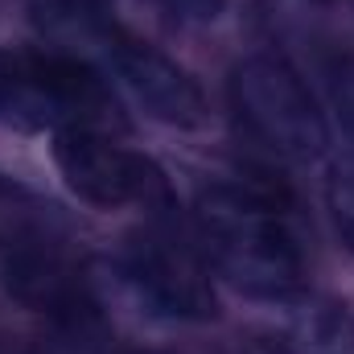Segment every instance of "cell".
Listing matches in <instances>:
<instances>
[{
  "mask_svg": "<svg viewBox=\"0 0 354 354\" xmlns=\"http://www.w3.org/2000/svg\"><path fill=\"white\" fill-rule=\"evenodd\" d=\"M29 8L46 46L91 62L99 75H107V83L115 79L149 120L185 132L206 124V95L194 75L165 50L124 29L99 0H29Z\"/></svg>",
  "mask_w": 354,
  "mask_h": 354,
  "instance_id": "6da1fadb",
  "label": "cell"
},
{
  "mask_svg": "<svg viewBox=\"0 0 354 354\" xmlns=\"http://www.w3.org/2000/svg\"><path fill=\"white\" fill-rule=\"evenodd\" d=\"M194 223L214 272L248 297L288 301L305 288V248L288 214L248 185H206Z\"/></svg>",
  "mask_w": 354,
  "mask_h": 354,
  "instance_id": "7a4b0ae2",
  "label": "cell"
},
{
  "mask_svg": "<svg viewBox=\"0 0 354 354\" xmlns=\"http://www.w3.org/2000/svg\"><path fill=\"white\" fill-rule=\"evenodd\" d=\"M0 124L54 136L66 128L107 132L124 115L107 75L91 62L54 46H25L0 50Z\"/></svg>",
  "mask_w": 354,
  "mask_h": 354,
  "instance_id": "3957f363",
  "label": "cell"
},
{
  "mask_svg": "<svg viewBox=\"0 0 354 354\" xmlns=\"http://www.w3.org/2000/svg\"><path fill=\"white\" fill-rule=\"evenodd\" d=\"M231 107L260 145L288 161H317L330 149L313 91L276 54H252L231 71Z\"/></svg>",
  "mask_w": 354,
  "mask_h": 354,
  "instance_id": "277c9868",
  "label": "cell"
},
{
  "mask_svg": "<svg viewBox=\"0 0 354 354\" xmlns=\"http://www.w3.org/2000/svg\"><path fill=\"white\" fill-rule=\"evenodd\" d=\"M54 165L66 181V189L95 210H120V206H145V210H169L174 194L165 174L136 149H124L99 128H66L54 132Z\"/></svg>",
  "mask_w": 354,
  "mask_h": 354,
  "instance_id": "5b68a950",
  "label": "cell"
},
{
  "mask_svg": "<svg viewBox=\"0 0 354 354\" xmlns=\"http://www.w3.org/2000/svg\"><path fill=\"white\" fill-rule=\"evenodd\" d=\"M115 276L128 288V297L153 317L210 322L218 313L210 268L202 264V256L189 243L174 239L161 227H149L128 239Z\"/></svg>",
  "mask_w": 354,
  "mask_h": 354,
  "instance_id": "8992f818",
  "label": "cell"
},
{
  "mask_svg": "<svg viewBox=\"0 0 354 354\" xmlns=\"http://www.w3.org/2000/svg\"><path fill=\"white\" fill-rule=\"evenodd\" d=\"M0 280H4V288L17 305H25L29 313L50 317L62 330L87 334V330L99 326L95 280L87 272H79L66 256H58L54 248H41V243L12 248L0 264Z\"/></svg>",
  "mask_w": 354,
  "mask_h": 354,
  "instance_id": "52a82bcc",
  "label": "cell"
},
{
  "mask_svg": "<svg viewBox=\"0 0 354 354\" xmlns=\"http://www.w3.org/2000/svg\"><path fill=\"white\" fill-rule=\"evenodd\" d=\"M280 346L284 354H354L351 305L301 288L297 297H288Z\"/></svg>",
  "mask_w": 354,
  "mask_h": 354,
  "instance_id": "ba28073f",
  "label": "cell"
},
{
  "mask_svg": "<svg viewBox=\"0 0 354 354\" xmlns=\"http://www.w3.org/2000/svg\"><path fill=\"white\" fill-rule=\"evenodd\" d=\"M326 198H330V214H334V227L346 243V252L354 256V157L338 161L330 169V185H326Z\"/></svg>",
  "mask_w": 354,
  "mask_h": 354,
  "instance_id": "9c48e42d",
  "label": "cell"
},
{
  "mask_svg": "<svg viewBox=\"0 0 354 354\" xmlns=\"http://www.w3.org/2000/svg\"><path fill=\"white\" fill-rule=\"evenodd\" d=\"M326 87H330V103L334 115L342 120L346 136L354 140V54H338L326 71Z\"/></svg>",
  "mask_w": 354,
  "mask_h": 354,
  "instance_id": "30bf717a",
  "label": "cell"
},
{
  "mask_svg": "<svg viewBox=\"0 0 354 354\" xmlns=\"http://www.w3.org/2000/svg\"><path fill=\"white\" fill-rule=\"evenodd\" d=\"M174 17H181V21H194V25H210L218 12H223V4L227 0H161Z\"/></svg>",
  "mask_w": 354,
  "mask_h": 354,
  "instance_id": "8fae6325",
  "label": "cell"
},
{
  "mask_svg": "<svg viewBox=\"0 0 354 354\" xmlns=\"http://www.w3.org/2000/svg\"><path fill=\"white\" fill-rule=\"evenodd\" d=\"M243 354H284L280 342H252V346H243Z\"/></svg>",
  "mask_w": 354,
  "mask_h": 354,
  "instance_id": "7c38bea8",
  "label": "cell"
},
{
  "mask_svg": "<svg viewBox=\"0 0 354 354\" xmlns=\"http://www.w3.org/2000/svg\"><path fill=\"white\" fill-rule=\"evenodd\" d=\"M132 354H161V351H132Z\"/></svg>",
  "mask_w": 354,
  "mask_h": 354,
  "instance_id": "4fadbf2b",
  "label": "cell"
},
{
  "mask_svg": "<svg viewBox=\"0 0 354 354\" xmlns=\"http://www.w3.org/2000/svg\"><path fill=\"white\" fill-rule=\"evenodd\" d=\"M317 4H326V0H317Z\"/></svg>",
  "mask_w": 354,
  "mask_h": 354,
  "instance_id": "5bb4252c",
  "label": "cell"
}]
</instances>
